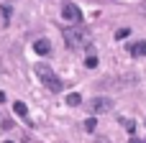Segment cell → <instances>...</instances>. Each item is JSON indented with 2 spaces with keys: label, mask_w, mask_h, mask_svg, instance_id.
I'll return each mask as SVG.
<instances>
[{
  "label": "cell",
  "mask_w": 146,
  "mask_h": 143,
  "mask_svg": "<svg viewBox=\"0 0 146 143\" xmlns=\"http://www.w3.org/2000/svg\"><path fill=\"white\" fill-rule=\"evenodd\" d=\"M8 18H10V8L8 5H0V26H5Z\"/></svg>",
  "instance_id": "9"
},
{
  "label": "cell",
  "mask_w": 146,
  "mask_h": 143,
  "mask_svg": "<svg viewBox=\"0 0 146 143\" xmlns=\"http://www.w3.org/2000/svg\"><path fill=\"white\" fill-rule=\"evenodd\" d=\"M13 110H15L18 118H28V107H26L23 102H13Z\"/></svg>",
  "instance_id": "7"
},
{
  "label": "cell",
  "mask_w": 146,
  "mask_h": 143,
  "mask_svg": "<svg viewBox=\"0 0 146 143\" xmlns=\"http://www.w3.org/2000/svg\"><path fill=\"white\" fill-rule=\"evenodd\" d=\"M110 107H113V100H110V97H92V100H90V113H92V115L110 113Z\"/></svg>",
  "instance_id": "3"
},
{
  "label": "cell",
  "mask_w": 146,
  "mask_h": 143,
  "mask_svg": "<svg viewBox=\"0 0 146 143\" xmlns=\"http://www.w3.org/2000/svg\"><path fill=\"white\" fill-rule=\"evenodd\" d=\"M62 15H64V20H67L69 26L82 23V13H80V8H77V5H72V3H67V5L62 8Z\"/></svg>",
  "instance_id": "4"
},
{
  "label": "cell",
  "mask_w": 146,
  "mask_h": 143,
  "mask_svg": "<svg viewBox=\"0 0 146 143\" xmlns=\"http://www.w3.org/2000/svg\"><path fill=\"white\" fill-rule=\"evenodd\" d=\"M115 36H118V38H126V36H128V28H121V31H118Z\"/></svg>",
  "instance_id": "12"
},
{
  "label": "cell",
  "mask_w": 146,
  "mask_h": 143,
  "mask_svg": "<svg viewBox=\"0 0 146 143\" xmlns=\"http://www.w3.org/2000/svg\"><path fill=\"white\" fill-rule=\"evenodd\" d=\"M36 74H38V79L44 82L46 90H51V92H59V90H62V79L54 74L51 67H46V64H36Z\"/></svg>",
  "instance_id": "2"
},
{
  "label": "cell",
  "mask_w": 146,
  "mask_h": 143,
  "mask_svg": "<svg viewBox=\"0 0 146 143\" xmlns=\"http://www.w3.org/2000/svg\"><path fill=\"white\" fill-rule=\"evenodd\" d=\"M80 102H82V97H80L77 92H69V95H67V105H69V107H77Z\"/></svg>",
  "instance_id": "8"
},
{
  "label": "cell",
  "mask_w": 146,
  "mask_h": 143,
  "mask_svg": "<svg viewBox=\"0 0 146 143\" xmlns=\"http://www.w3.org/2000/svg\"><path fill=\"white\" fill-rule=\"evenodd\" d=\"M33 51H36V54H41V56H44V54H49V51H51V43H49V41H46V38H38V41H36V43H33Z\"/></svg>",
  "instance_id": "6"
},
{
  "label": "cell",
  "mask_w": 146,
  "mask_h": 143,
  "mask_svg": "<svg viewBox=\"0 0 146 143\" xmlns=\"http://www.w3.org/2000/svg\"><path fill=\"white\" fill-rule=\"evenodd\" d=\"M131 143H139V141H136V138H131Z\"/></svg>",
  "instance_id": "13"
},
{
  "label": "cell",
  "mask_w": 146,
  "mask_h": 143,
  "mask_svg": "<svg viewBox=\"0 0 146 143\" xmlns=\"http://www.w3.org/2000/svg\"><path fill=\"white\" fill-rule=\"evenodd\" d=\"M85 67H87V69H95V67H98V56H95V54H90V56H87V61H85Z\"/></svg>",
  "instance_id": "11"
},
{
  "label": "cell",
  "mask_w": 146,
  "mask_h": 143,
  "mask_svg": "<svg viewBox=\"0 0 146 143\" xmlns=\"http://www.w3.org/2000/svg\"><path fill=\"white\" fill-rule=\"evenodd\" d=\"M62 36H64L67 49H85V46L90 43V31H87L82 23H77V26H67Z\"/></svg>",
  "instance_id": "1"
},
{
  "label": "cell",
  "mask_w": 146,
  "mask_h": 143,
  "mask_svg": "<svg viewBox=\"0 0 146 143\" xmlns=\"http://www.w3.org/2000/svg\"><path fill=\"white\" fill-rule=\"evenodd\" d=\"M128 54H131V56H146V41L128 43Z\"/></svg>",
  "instance_id": "5"
},
{
  "label": "cell",
  "mask_w": 146,
  "mask_h": 143,
  "mask_svg": "<svg viewBox=\"0 0 146 143\" xmlns=\"http://www.w3.org/2000/svg\"><path fill=\"white\" fill-rule=\"evenodd\" d=\"M85 130H87V133H95V130H98V120H95V118H87V120H85Z\"/></svg>",
  "instance_id": "10"
}]
</instances>
